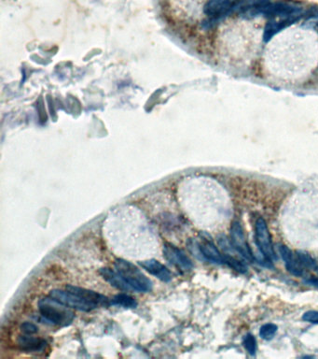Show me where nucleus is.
Wrapping results in <instances>:
<instances>
[{"instance_id": "nucleus-12", "label": "nucleus", "mask_w": 318, "mask_h": 359, "mask_svg": "<svg viewBox=\"0 0 318 359\" xmlns=\"http://www.w3.org/2000/svg\"><path fill=\"white\" fill-rule=\"evenodd\" d=\"M139 265L150 272L151 275L157 277L159 280L162 281L163 283H169L172 280V273L161 262L158 261L156 259H150L146 261L139 262Z\"/></svg>"}, {"instance_id": "nucleus-9", "label": "nucleus", "mask_w": 318, "mask_h": 359, "mask_svg": "<svg viewBox=\"0 0 318 359\" xmlns=\"http://www.w3.org/2000/svg\"><path fill=\"white\" fill-rule=\"evenodd\" d=\"M66 289L78 295L80 298H84L89 304L95 308V310L97 308L107 307L108 305L111 304V299H109L100 293L76 286H66Z\"/></svg>"}, {"instance_id": "nucleus-5", "label": "nucleus", "mask_w": 318, "mask_h": 359, "mask_svg": "<svg viewBox=\"0 0 318 359\" xmlns=\"http://www.w3.org/2000/svg\"><path fill=\"white\" fill-rule=\"evenodd\" d=\"M163 256L167 261L182 272H188L193 268L192 261L182 250L174 244H163Z\"/></svg>"}, {"instance_id": "nucleus-14", "label": "nucleus", "mask_w": 318, "mask_h": 359, "mask_svg": "<svg viewBox=\"0 0 318 359\" xmlns=\"http://www.w3.org/2000/svg\"><path fill=\"white\" fill-rule=\"evenodd\" d=\"M199 251L206 260L216 264H225L224 256L220 254L216 245L210 240L203 237L202 243L199 244Z\"/></svg>"}, {"instance_id": "nucleus-10", "label": "nucleus", "mask_w": 318, "mask_h": 359, "mask_svg": "<svg viewBox=\"0 0 318 359\" xmlns=\"http://www.w3.org/2000/svg\"><path fill=\"white\" fill-rule=\"evenodd\" d=\"M270 0H240L235 11L242 16L254 17L262 14L265 7L270 3Z\"/></svg>"}, {"instance_id": "nucleus-23", "label": "nucleus", "mask_w": 318, "mask_h": 359, "mask_svg": "<svg viewBox=\"0 0 318 359\" xmlns=\"http://www.w3.org/2000/svg\"><path fill=\"white\" fill-rule=\"evenodd\" d=\"M21 329L24 334L28 335L36 334V332L38 331V328L36 327V325L29 322L24 323L21 326Z\"/></svg>"}, {"instance_id": "nucleus-2", "label": "nucleus", "mask_w": 318, "mask_h": 359, "mask_svg": "<svg viewBox=\"0 0 318 359\" xmlns=\"http://www.w3.org/2000/svg\"><path fill=\"white\" fill-rule=\"evenodd\" d=\"M114 268L132 290L140 293L150 292L152 290L153 284L151 280L131 262L118 258L115 260Z\"/></svg>"}, {"instance_id": "nucleus-4", "label": "nucleus", "mask_w": 318, "mask_h": 359, "mask_svg": "<svg viewBox=\"0 0 318 359\" xmlns=\"http://www.w3.org/2000/svg\"><path fill=\"white\" fill-rule=\"evenodd\" d=\"M49 296L70 309L81 310V311H85V312L95 310V308L92 305L89 304L84 298H80L78 295L70 292L66 289V290L54 289V290L50 291Z\"/></svg>"}, {"instance_id": "nucleus-18", "label": "nucleus", "mask_w": 318, "mask_h": 359, "mask_svg": "<svg viewBox=\"0 0 318 359\" xmlns=\"http://www.w3.org/2000/svg\"><path fill=\"white\" fill-rule=\"evenodd\" d=\"M297 258L301 266H303L305 268H311L313 270H317V263L312 258V256L308 255L307 253L301 252V251L297 252Z\"/></svg>"}, {"instance_id": "nucleus-20", "label": "nucleus", "mask_w": 318, "mask_h": 359, "mask_svg": "<svg viewBox=\"0 0 318 359\" xmlns=\"http://www.w3.org/2000/svg\"><path fill=\"white\" fill-rule=\"evenodd\" d=\"M224 261H225V264H227L230 267H232V268H234L235 270H237L239 272L245 273V272L247 271V268H246V266L244 263L235 259L234 257L230 256V255L224 256Z\"/></svg>"}, {"instance_id": "nucleus-15", "label": "nucleus", "mask_w": 318, "mask_h": 359, "mask_svg": "<svg viewBox=\"0 0 318 359\" xmlns=\"http://www.w3.org/2000/svg\"><path fill=\"white\" fill-rule=\"evenodd\" d=\"M279 252L283 258V260L286 264L287 270L290 273L296 275V276H301L303 274V269L301 268V265L300 262L297 259H295L294 254L292 251L287 247L286 245H279Z\"/></svg>"}, {"instance_id": "nucleus-6", "label": "nucleus", "mask_w": 318, "mask_h": 359, "mask_svg": "<svg viewBox=\"0 0 318 359\" xmlns=\"http://www.w3.org/2000/svg\"><path fill=\"white\" fill-rule=\"evenodd\" d=\"M240 0H208L204 7V13L210 22L216 21L235 11Z\"/></svg>"}, {"instance_id": "nucleus-1", "label": "nucleus", "mask_w": 318, "mask_h": 359, "mask_svg": "<svg viewBox=\"0 0 318 359\" xmlns=\"http://www.w3.org/2000/svg\"><path fill=\"white\" fill-rule=\"evenodd\" d=\"M66 307L50 296L38 301V310L43 323L52 326L66 327L73 322L75 314Z\"/></svg>"}, {"instance_id": "nucleus-7", "label": "nucleus", "mask_w": 318, "mask_h": 359, "mask_svg": "<svg viewBox=\"0 0 318 359\" xmlns=\"http://www.w3.org/2000/svg\"><path fill=\"white\" fill-rule=\"evenodd\" d=\"M301 14V9L294 3L280 1V2H270L265 7L262 14L265 17L270 19L287 18L294 15Z\"/></svg>"}, {"instance_id": "nucleus-24", "label": "nucleus", "mask_w": 318, "mask_h": 359, "mask_svg": "<svg viewBox=\"0 0 318 359\" xmlns=\"http://www.w3.org/2000/svg\"><path fill=\"white\" fill-rule=\"evenodd\" d=\"M307 284L312 285V286H317L318 287V279L317 278H312L310 280L306 281Z\"/></svg>"}, {"instance_id": "nucleus-22", "label": "nucleus", "mask_w": 318, "mask_h": 359, "mask_svg": "<svg viewBox=\"0 0 318 359\" xmlns=\"http://www.w3.org/2000/svg\"><path fill=\"white\" fill-rule=\"evenodd\" d=\"M302 320L305 322L318 324L317 310H309L302 315Z\"/></svg>"}, {"instance_id": "nucleus-11", "label": "nucleus", "mask_w": 318, "mask_h": 359, "mask_svg": "<svg viewBox=\"0 0 318 359\" xmlns=\"http://www.w3.org/2000/svg\"><path fill=\"white\" fill-rule=\"evenodd\" d=\"M300 17H301V14L290 16V17H287V18L272 19L266 25V27H265L264 36H263L265 42L270 41V38L276 35L278 32L282 31L283 29H285L288 26L293 25L296 22H298Z\"/></svg>"}, {"instance_id": "nucleus-17", "label": "nucleus", "mask_w": 318, "mask_h": 359, "mask_svg": "<svg viewBox=\"0 0 318 359\" xmlns=\"http://www.w3.org/2000/svg\"><path fill=\"white\" fill-rule=\"evenodd\" d=\"M111 304L120 306L125 309H134L138 307V301L131 296L120 293L116 295L114 298H111Z\"/></svg>"}, {"instance_id": "nucleus-8", "label": "nucleus", "mask_w": 318, "mask_h": 359, "mask_svg": "<svg viewBox=\"0 0 318 359\" xmlns=\"http://www.w3.org/2000/svg\"><path fill=\"white\" fill-rule=\"evenodd\" d=\"M231 241L234 249L248 261L254 260L251 249L246 241L243 227L239 222H234L231 228Z\"/></svg>"}, {"instance_id": "nucleus-21", "label": "nucleus", "mask_w": 318, "mask_h": 359, "mask_svg": "<svg viewBox=\"0 0 318 359\" xmlns=\"http://www.w3.org/2000/svg\"><path fill=\"white\" fill-rule=\"evenodd\" d=\"M243 344L249 354L255 355L257 352V341L252 334L246 335L243 341Z\"/></svg>"}, {"instance_id": "nucleus-13", "label": "nucleus", "mask_w": 318, "mask_h": 359, "mask_svg": "<svg viewBox=\"0 0 318 359\" xmlns=\"http://www.w3.org/2000/svg\"><path fill=\"white\" fill-rule=\"evenodd\" d=\"M18 345L21 350L27 353L42 352L47 346V342L40 338H34L30 335L24 334L18 338Z\"/></svg>"}, {"instance_id": "nucleus-16", "label": "nucleus", "mask_w": 318, "mask_h": 359, "mask_svg": "<svg viewBox=\"0 0 318 359\" xmlns=\"http://www.w3.org/2000/svg\"><path fill=\"white\" fill-rule=\"evenodd\" d=\"M100 274L105 280L110 284V286L115 288L121 290V291H131V287L127 285L123 279L120 277L116 270H112L111 268H104L100 269Z\"/></svg>"}, {"instance_id": "nucleus-19", "label": "nucleus", "mask_w": 318, "mask_h": 359, "mask_svg": "<svg viewBox=\"0 0 318 359\" xmlns=\"http://www.w3.org/2000/svg\"><path fill=\"white\" fill-rule=\"evenodd\" d=\"M277 326L275 324H266L264 326H262L259 330V336L263 339V340H271L276 332H277Z\"/></svg>"}, {"instance_id": "nucleus-3", "label": "nucleus", "mask_w": 318, "mask_h": 359, "mask_svg": "<svg viewBox=\"0 0 318 359\" xmlns=\"http://www.w3.org/2000/svg\"><path fill=\"white\" fill-rule=\"evenodd\" d=\"M256 242L264 258L270 262L276 261L277 256L272 247L269 228L263 218H258L256 223Z\"/></svg>"}]
</instances>
